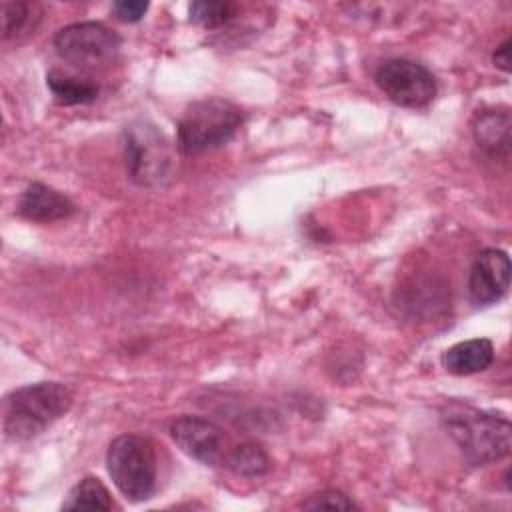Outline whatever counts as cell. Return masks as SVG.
Instances as JSON below:
<instances>
[{"label":"cell","mask_w":512,"mask_h":512,"mask_svg":"<svg viewBox=\"0 0 512 512\" xmlns=\"http://www.w3.org/2000/svg\"><path fill=\"white\" fill-rule=\"evenodd\" d=\"M72 406V392L60 382H38L16 388L2 404L4 438L24 442L42 434Z\"/></svg>","instance_id":"1"},{"label":"cell","mask_w":512,"mask_h":512,"mask_svg":"<svg viewBox=\"0 0 512 512\" xmlns=\"http://www.w3.org/2000/svg\"><path fill=\"white\" fill-rule=\"evenodd\" d=\"M442 422L470 466H486L510 454V422L502 416L450 404L442 412Z\"/></svg>","instance_id":"2"},{"label":"cell","mask_w":512,"mask_h":512,"mask_svg":"<svg viewBox=\"0 0 512 512\" xmlns=\"http://www.w3.org/2000/svg\"><path fill=\"white\" fill-rule=\"evenodd\" d=\"M242 124V110L226 98L192 102L178 120L176 144L186 156H196L226 144Z\"/></svg>","instance_id":"3"},{"label":"cell","mask_w":512,"mask_h":512,"mask_svg":"<svg viewBox=\"0 0 512 512\" xmlns=\"http://www.w3.org/2000/svg\"><path fill=\"white\" fill-rule=\"evenodd\" d=\"M122 150L126 172L138 186L164 184L174 168V154L168 138L148 120H134L124 128Z\"/></svg>","instance_id":"4"},{"label":"cell","mask_w":512,"mask_h":512,"mask_svg":"<svg viewBox=\"0 0 512 512\" xmlns=\"http://www.w3.org/2000/svg\"><path fill=\"white\" fill-rule=\"evenodd\" d=\"M108 474L116 488L132 502L148 500L156 490V454L152 444L138 434L114 438L106 454Z\"/></svg>","instance_id":"5"},{"label":"cell","mask_w":512,"mask_h":512,"mask_svg":"<svg viewBox=\"0 0 512 512\" xmlns=\"http://www.w3.org/2000/svg\"><path fill=\"white\" fill-rule=\"evenodd\" d=\"M120 36L100 22H76L54 36L56 54L78 68L108 64L120 50Z\"/></svg>","instance_id":"6"},{"label":"cell","mask_w":512,"mask_h":512,"mask_svg":"<svg viewBox=\"0 0 512 512\" xmlns=\"http://www.w3.org/2000/svg\"><path fill=\"white\" fill-rule=\"evenodd\" d=\"M378 88L398 106L424 108L436 96V80L432 72L408 58L384 60L374 74Z\"/></svg>","instance_id":"7"},{"label":"cell","mask_w":512,"mask_h":512,"mask_svg":"<svg viewBox=\"0 0 512 512\" xmlns=\"http://www.w3.org/2000/svg\"><path fill=\"white\" fill-rule=\"evenodd\" d=\"M170 436L184 454L206 466H214L222 460L226 438L222 428L208 418L180 416L172 422Z\"/></svg>","instance_id":"8"},{"label":"cell","mask_w":512,"mask_h":512,"mask_svg":"<svg viewBox=\"0 0 512 512\" xmlns=\"http://www.w3.org/2000/svg\"><path fill=\"white\" fill-rule=\"evenodd\" d=\"M510 258L504 250H482L470 268L468 294L474 306H488L498 302L510 286Z\"/></svg>","instance_id":"9"},{"label":"cell","mask_w":512,"mask_h":512,"mask_svg":"<svg viewBox=\"0 0 512 512\" xmlns=\"http://www.w3.org/2000/svg\"><path fill=\"white\" fill-rule=\"evenodd\" d=\"M76 206L72 200L58 190L42 184V182H32L26 186V190L20 196L18 202V212L26 220L32 222H54V220H64L72 216Z\"/></svg>","instance_id":"10"},{"label":"cell","mask_w":512,"mask_h":512,"mask_svg":"<svg viewBox=\"0 0 512 512\" xmlns=\"http://www.w3.org/2000/svg\"><path fill=\"white\" fill-rule=\"evenodd\" d=\"M476 144L490 156H508L510 152V114L502 110H482L472 120Z\"/></svg>","instance_id":"11"},{"label":"cell","mask_w":512,"mask_h":512,"mask_svg":"<svg viewBox=\"0 0 512 512\" xmlns=\"http://www.w3.org/2000/svg\"><path fill=\"white\" fill-rule=\"evenodd\" d=\"M494 362V346L488 338H472L450 346L444 356L442 364L450 374L468 376L486 370Z\"/></svg>","instance_id":"12"},{"label":"cell","mask_w":512,"mask_h":512,"mask_svg":"<svg viewBox=\"0 0 512 512\" xmlns=\"http://www.w3.org/2000/svg\"><path fill=\"white\" fill-rule=\"evenodd\" d=\"M46 84L54 98L64 106L74 104H90L98 98V86L90 80L74 78L68 74H62L58 70H50L46 76Z\"/></svg>","instance_id":"13"},{"label":"cell","mask_w":512,"mask_h":512,"mask_svg":"<svg viewBox=\"0 0 512 512\" xmlns=\"http://www.w3.org/2000/svg\"><path fill=\"white\" fill-rule=\"evenodd\" d=\"M112 506L106 486L98 478L86 476L70 490L62 510H110Z\"/></svg>","instance_id":"14"},{"label":"cell","mask_w":512,"mask_h":512,"mask_svg":"<svg viewBox=\"0 0 512 512\" xmlns=\"http://www.w3.org/2000/svg\"><path fill=\"white\" fill-rule=\"evenodd\" d=\"M226 466L244 478H258L270 470V458L262 446L254 442H242L226 456Z\"/></svg>","instance_id":"15"},{"label":"cell","mask_w":512,"mask_h":512,"mask_svg":"<svg viewBox=\"0 0 512 512\" xmlns=\"http://www.w3.org/2000/svg\"><path fill=\"white\" fill-rule=\"evenodd\" d=\"M40 6L34 2H2V38L28 34L40 22Z\"/></svg>","instance_id":"16"},{"label":"cell","mask_w":512,"mask_h":512,"mask_svg":"<svg viewBox=\"0 0 512 512\" xmlns=\"http://www.w3.org/2000/svg\"><path fill=\"white\" fill-rule=\"evenodd\" d=\"M236 6L232 2H208V0H198L192 2L188 8L190 22L200 24L204 28H218L226 24L228 20L234 18Z\"/></svg>","instance_id":"17"},{"label":"cell","mask_w":512,"mask_h":512,"mask_svg":"<svg viewBox=\"0 0 512 512\" xmlns=\"http://www.w3.org/2000/svg\"><path fill=\"white\" fill-rule=\"evenodd\" d=\"M304 510H352L358 508L354 500H350L344 492L340 490H324L300 504Z\"/></svg>","instance_id":"18"},{"label":"cell","mask_w":512,"mask_h":512,"mask_svg":"<svg viewBox=\"0 0 512 512\" xmlns=\"http://www.w3.org/2000/svg\"><path fill=\"white\" fill-rule=\"evenodd\" d=\"M112 12L122 22H138L148 12V2L140 0H120L112 4Z\"/></svg>","instance_id":"19"},{"label":"cell","mask_w":512,"mask_h":512,"mask_svg":"<svg viewBox=\"0 0 512 512\" xmlns=\"http://www.w3.org/2000/svg\"><path fill=\"white\" fill-rule=\"evenodd\" d=\"M492 60H494V64H496L502 72H508V70H510V40H508V38L494 50Z\"/></svg>","instance_id":"20"}]
</instances>
